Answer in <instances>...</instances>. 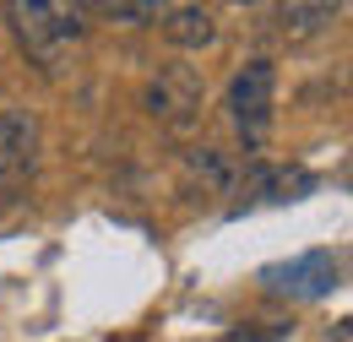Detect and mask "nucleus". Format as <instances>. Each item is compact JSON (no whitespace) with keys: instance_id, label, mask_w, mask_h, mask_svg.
<instances>
[{"instance_id":"nucleus-1","label":"nucleus","mask_w":353,"mask_h":342,"mask_svg":"<svg viewBox=\"0 0 353 342\" xmlns=\"http://www.w3.org/2000/svg\"><path fill=\"white\" fill-rule=\"evenodd\" d=\"M6 17L17 28V43L28 49V60L49 77L65 66L71 43L88 33V6H65V0H11Z\"/></svg>"},{"instance_id":"nucleus-2","label":"nucleus","mask_w":353,"mask_h":342,"mask_svg":"<svg viewBox=\"0 0 353 342\" xmlns=\"http://www.w3.org/2000/svg\"><path fill=\"white\" fill-rule=\"evenodd\" d=\"M272 98H277V71H272V60H250V66L234 71L223 109H228V120H234V130H239L245 141H261L266 136V125H272Z\"/></svg>"},{"instance_id":"nucleus-3","label":"nucleus","mask_w":353,"mask_h":342,"mask_svg":"<svg viewBox=\"0 0 353 342\" xmlns=\"http://www.w3.org/2000/svg\"><path fill=\"white\" fill-rule=\"evenodd\" d=\"M201 98H207V87H201V71L196 66H163L147 92H141V103H147V114L158 120V125L169 130H190V120L201 114Z\"/></svg>"},{"instance_id":"nucleus-4","label":"nucleus","mask_w":353,"mask_h":342,"mask_svg":"<svg viewBox=\"0 0 353 342\" xmlns=\"http://www.w3.org/2000/svg\"><path fill=\"white\" fill-rule=\"evenodd\" d=\"M337 277H343V261L332 256V250H305V256H294V261L266 266L261 288L277 294V299H321V294L337 288Z\"/></svg>"},{"instance_id":"nucleus-5","label":"nucleus","mask_w":353,"mask_h":342,"mask_svg":"<svg viewBox=\"0 0 353 342\" xmlns=\"http://www.w3.org/2000/svg\"><path fill=\"white\" fill-rule=\"evenodd\" d=\"M39 163V114L33 109H0V185L28 179Z\"/></svg>"},{"instance_id":"nucleus-6","label":"nucleus","mask_w":353,"mask_h":342,"mask_svg":"<svg viewBox=\"0 0 353 342\" xmlns=\"http://www.w3.org/2000/svg\"><path fill=\"white\" fill-rule=\"evenodd\" d=\"M245 190L256 201H299L305 190H315V174L310 169H288V163H256Z\"/></svg>"},{"instance_id":"nucleus-7","label":"nucleus","mask_w":353,"mask_h":342,"mask_svg":"<svg viewBox=\"0 0 353 342\" xmlns=\"http://www.w3.org/2000/svg\"><path fill=\"white\" fill-rule=\"evenodd\" d=\"M158 28H163V39L179 43V49H207V43L218 39V17H212L207 6H163Z\"/></svg>"},{"instance_id":"nucleus-8","label":"nucleus","mask_w":353,"mask_h":342,"mask_svg":"<svg viewBox=\"0 0 353 342\" xmlns=\"http://www.w3.org/2000/svg\"><path fill=\"white\" fill-rule=\"evenodd\" d=\"M185 174L201 179L207 190H234V179H239L234 158H228L223 147H196V152H185Z\"/></svg>"},{"instance_id":"nucleus-9","label":"nucleus","mask_w":353,"mask_h":342,"mask_svg":"<svg viewBox=\"0 0 353 342\" xmlns=\"http://www.w3.org/2000/svg\"><path fill=\"white\" fill-rule=\"evenodd\" d=\"M337 22V6H283L277 11V28L288 33V39H315V33H326Z\"/></svg>"},{"instance_id":"nucleus-10","label":"nucleus","mask_w":353,"mask_h":342,"mask_svg":"<svg viewBox=\"0 0 353 342\" xmlns=\"http://www.w3.org/2000/svg\"><path fill=\"white\" fill-rule=\"evenodd\" d=\"M98 17H114V22H125V28H141V22H158L163 17V6H152V0H109V6H92Z\"/></svg>"},{"instance_id":"nucleus-11","label":"nucleus","mask_w":353,"mask_h":342,"mask_svg":"<svg viewBox=\"0 0 353 342\" xmlns=\"http://www.w3.org/2000/svg\"><path fill=\"white\" fill-rule=\"evenodd\" d=\"M294 332L288 321H256V326H245V332H228V342H283Z\"/></svg>"}]
</instances>
